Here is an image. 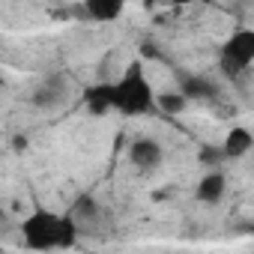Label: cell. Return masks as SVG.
I'll return each mask as SVG.
<instances>
[{"mask_svg":"<svg viewBox=\"0 0 254 254\" xmlns=\"http://www.w3.org/2000/svg\"><path fill=\"white\" fill-rule=\"evenodd\" d=\"M81 236V227L69 212H51L36 206L21 221V242L30 251H54V248H75Z\"/></svg>","mask_w":254,"mask_h":254,"instance_id":"cell-1","label":"cell"},{"mask_svg":"<svg viewBox=\"0 0 254 254\" xmlns=\"http://www.w3.org/2000/svg\"><path fill=\"white\" fill-rule=\"evenodd\" d=\"M156 90L150 84V75L144 69V60H132L126 72L114 81V111L123 117H144L156 114Z\"/></svg>","mask_w":254,"mask_h":254,"instance_id":"cell-2","label":"cell"},{"mask_svg":"<svg viewBox=\"0 0 254 254\" xmlns=\"http://www.w3.org/2000/svg\"><path fill=\"white\" fill-rule=\"evenodd\" d=\"M251 63H254V30L251 27H239V30H233L224 39V45L218 51V66H221V72L227 78H236Z\"/></svg>","mask_w":254,"mask_h":254,"instance_id":"cell-3","label":"cell"},{"mask_svg":"<svg viewBox=\"0 0 254 254\" xmlns=\"http://www.w3.org/2000/svg\"><path fill=\"white\" fill-rule=\"evenodd\" d=\"M72 87H75V81H72L66 72H48V75H42V78L33 84V90H30V105L39 108V111H57V108H63V105L69 102Z\"/></svg>","mask_w":254,"mask_h":254,"instance_id":"cell-4","label":"cell"},{"mask_svg":"<svg viewBox=\"0 0 254 254\" xmlns=\"http://www.w3.org/2000/svg\"><path fill=\"white\" fill-rule=\"evenodd\" d=\"M129 162L138 174H153L165 162V150L156 138H135L129 147Z\"/></svg>","mask_w":254,"mask_h":254,"instance_id":"cell-5","label":"cell"},{"mask_svg":"<svg viewBox=\"0 0 254 254\" xmlns=\"http://www.w3.org/2000/svg\"><path fill=\"white\" fill-rule=\"evenodd\" d=\"M66 212L75 218V224L81 227V233H96V227H99V221H102V206H99V200H96L93 194H87V191L78 194Z\"/></svg>","mask_w":254,"mask_h":254,"instance_id":"cell-6","label":"cell"},{"mask_svg":"<svg viewBox=\"0 0 254 254\" xmlns=\"http://www.w3.org/2000/svg\"><path fill=\"white\" fill-rule=\"evenodd\" d=\"M177 90H183L191 102H212L218 96V87L197 72H177Z\"/></svg>","mask_w":254,"mask_h":254,"instance_id":"cell-7","label":"cell"},{"mask_svg":"<svg viewBox=\"0 0 254 254\" xmlns=\"http://www.w3.org/2000/svg\"><path fill=\"white\" fill-rule=\"evenodd\" d=\"M224 194H227V177H224L218 168L206 171V174L200 177L197 189H194V197H197L200 203H209V206L221 203V200H224Z\"/></svg>","mask_w":254,"mask_h":254,"instance_id":"cell-8","label":"cell"},{"mask_svg":"<svg viewBox=\"0 0 254 254\" xmlns=\"http://www.w3.org/2000/svg\"><path fill=\"white\" fill-rule=\"evenodd\" d=\"M84 111L90 117H105L114 111V84L102 81V84H93L84 90Z\"/></svg>","mask_w":254,"mask_h":254,"instance_id":"cell-9","label":"cell"},{"mask_svg":"<svg viewBox=\"0 0 254 254\" xmlns=\"http://www.w3.org/2000/svg\"><path fill=\"white\" fill-rule=\"evenodd\" d=\"M84 15L90 21H99V24H111L123 15V6L126 0H84Z\"/></svg>","mask_w":254,"mask_h":254,"instance_id":"cell-10","label":"cell"},{"mask_svg":"<svg viewBox=\"0 0 254 254\" xmlns=\"http://www.w3.org/2000/svg\"><path fill=\"white\" fill-rule=\"evenodd\" d=\"M251 147H254V135H251V129H245V126H233L227 132V138H224V144H221L227 159H242V156L251 153Z\"/></svg>","mask_w":254,"mask_h":254,"instance_id":"cell-11","label":"cell"},{"mask_svg":"<svg viewBox=\"0 0 254 254\" xmlns=\"http://www.w3.org/2000/svg\"><path fill=\"white\" fill-rule=\"evenodd\" d=\"M189 105H191V99H189L183 90H168V93H159V96H156V108H159L162 114H171V117L186 114Z\"/></svg>","mask_w":254,"mask_h":254,"instance_id":"cell-12","label":"cell"},{"mask_svg":"<svg viewBox=\"0 0 254 254\" xmlns=\"http://www.w3.org/2000/svg\"><path fill=\"white\" fill-rule=\"evenodd\" d=\"M221 159H227L221 147H203V150H200V162H203V165H218Z\"/></svg>","mask_w":254,"mask_h":254,"instance_id":"cell-13","label":"cell"},{"mask_svg":"<svg viewBox=\"0 0 254 254\" xmlns=\"http://www.w3.org/2000/svg\"><path fill=\"white\" fill-rule=\"evenodd\" d=\"M174 6H191V3H200V0H171Z\"/></svg>","mask_w":254,"mask_h":254,"instance_id":"cell-14","label":"cell"}]
</instances>
